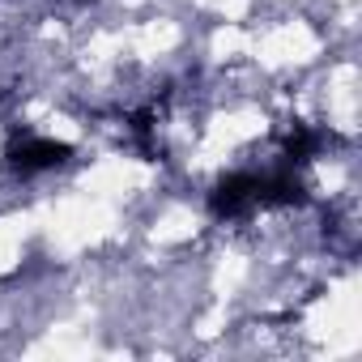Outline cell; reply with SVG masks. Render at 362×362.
I'll list each match as a JSON object with an SVG mask.
<instances>
[{
    "label": "cell",
    "instance_id": "cell-1",
    "mask_svg": "<svg viewBox=\"0 0 362 362\" xmlns=\"http://www.w3.org/2000/svg\"><path fill=\"white\" fill-rule=\"evenodd\" d=\"M69 158V145L60 141H47V136H22L9 145V166L18 175H39V170H52Z\"/></svg>",
    "mask_w": 362,
    "mask_h": 362
},
{
    "label": "cell",
    "instance_id": "cell-2",
    "mask_svg": "<svg viewBox=\"0 0 362 362\" xmlns=\"http://www.w3.org/2000/svg\"><path fill=\"white\" fill-rule=\"evenodd\" d=\"M256 205V175H226L209 197V209L218 218H239Z\"/></svg>",
    "mask_w": 362,
    "mask_h": 362
},
{
    "label": "cell",
    "instance_id": "cell-3",
    "mask_svg": "<svg viewBox=\"0 0 362 362\" xmlns=\"http://www.w3.org/2000/svg\"><path fill=\"white\" fill-rule=\"evenodd\" d=\"M311 149H315V132H311V128H303V124H294V128H290V136H286V158H290V162H307V158H311Z\"/></svg>",
    "mask_w": 362,
    "mask_h": 362
}]
</instances>
